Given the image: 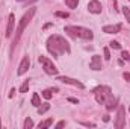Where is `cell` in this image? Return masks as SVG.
I'll return each instance as SVG.
<instances>
[{
    "label": "cell",
    "instance_id": "8992f818",
    "mask_svg": "<svg viewBox=\"0 0 130 129\" xmlns=\"http://www.w3.org/2000/svg\"><path fill=\"white\" fill-rule=\"evenodd\" d=\"M58 81H59V82H62V84H68V85L77 87V88H80V90H83V88H85V85H83L80 81L73 79V78H68V76H58Z\"/></svg>",
    "mask_w": 130,
    "mask_h": 129
},
{
    "label": "cell",
    "instance_id": "2e32d148",
    "mask_svg": "<svg viewBox=\"0 0 130 129\" xmlns=\"http://www.w3.org/2000/svg\"><path fill=\"white\" fill-rule=\"evenodd\" d=\"M53 91H58V88H53V90H44V91H42V97H44L45 100H50L52 96H53Z\"/></svg>",
    "mask_w": 130,
    "mask_h": 129
},
{
    "label": "cell",
    "instance_id": "4316f807",
    "mask_svg": "<svg viewBox=\"0 0 130 129\" xmlns=\"http://www.w3.org/2000/svg\"><path fill=\"white\" fill-rule=\"evenodd\" d=\"M123 76H124V79H126V81H130V73H124Z\"/></svg>",
    "mask_w": 130,
    "mask_h": 129
},
{
    "label": "cell",
    "instance_id": "d6986e66",
    "mask_svg": "<svg viewBox=\"0 0 130 129\" xmlns=\"http://www.w3.org/2000/svg\"><path fill=\"white\" fill-rule=\"evenodd\" d=\"M27 90H29V79L24 81V82L21 84V87H20V93H26Z\"/></svg>",
    "mask_w": 130,
    "mask_h": 129
},
{
    "label": "cell",
    "instance_id": "f546056e",
    "mask_svg": "<svg viewBox=\"0 0 130 129\" xmlns=\"http://www.w3.org/2000/svg\"><path fill=\"white\" fill-rule=\"evenodd\" d=\"M0 128H2V123H0Z\"/></svg>",
    "mask_w": 130,
    "mask_h": 129
},
{
    "label": "cell",
    "instance_id": "83f0119b",
    "mask_svg": "<svg viewBox=\"0 0 130 129\" xmlns=\"http://www.w3.org/2000/svg\"><path fill=\"white\" fill-rule=\"evenodd\" d=\"M68 100H70V102H73V103H79V100H77V99H73V97H70Z\"/></svg>",
    "mask_w": 130,
    "mask_h": 129
},
{
    "label": "cell",
    "instance_id": "9c48e42d",
    "mask_svg": "<svg viewBox=\"0 0 130 129\" xmlns=\"http://www.w3.org/2000/svg\"><path fill=\"white\" fill-rule=\"evenodd\" d=\"M124 120H126V117H124V106L121 105V106L118 108V117H117V122H115V128L121 129L124 125H126Z\"/></svg>",
    "mask_w": 130,
    "mask_h": 129
},
{
    "label": "cell",
    "instance_id": "5bb4252c",
    "mask_svg": "<svg viewBox=\"0 0 130 129\" xmlns=\"http://www.w3.org/2000/svg\"><path fill=\"white\" fill-rule=\"evenodd\" d=\"M52 125H53V119H47V120L41 122V123L38 125V128L39 129H45V128H50Z\"/></svg>",
    "mask_w": 130,
    "mask_h": 129
},
{
    "label": "cell",
    "instance_id": "ba28073f",
    "mask_svg": "<svg viewBox=\"0 0 130 129\" xmlns=\"http://www.w3.org/2000/svg\"><path fill=\"white\" fill-rule=\"evenodd\" d=\"M89 68H92V70H101L103 68V64H101V56H98V55H94L92 58H91V61H89Z\"/></svg>",
    "mask_w": 130,
    "mask_h": 129
},
{
    "label": "cell",
    "instance_id": "ffe728a7",
    "mask_svg": "<svg viewBox=\"0 0 130 129\" xmlns=\"http://www.w3.org/2000/svg\"><path fill=\"white\" fill-rule=\"evenodd\" d=\"M23 128H24V129H30V128H33L32 119H26V120H24V125H23Z\"/></svg>",
    "mask_w": 130,
    "mask_h": 129
},
{
    "label": "cell",
    "instance_id": "3957f363",
    "mask_svg": "<svg viewBox=\"0 0 130 129\" xmlns=\"http://www.w3.org/2000/svg\"><path fill=\"white\" fill-rule=\"evenodd\" d=\"M64 31L70 36L76 38V40H83V41H91L94 38V33L91 29L83 28V26H65Z\"/></svg>",
    "mask_w": 130,
    "mask_h": 129
},
{
    "label": "cell",
    "instance_id": "7c38bea8",
    "mask_svg": "<svg viewBox=\"0 0 130 129\" xmlns=\"http://www.w3.org/2000/svg\"><path fill=\"white\" fill-rule=\"evenodd\" d=\"M121 31V24L117 23V24H110V26H104L103 28V32L106 33H118Z\"/></svg>",
    "mask_w": 130,
    "mask_h": 129
},
{
    "label": "cell",
    "instance_id": "ac0fdd59",
    "mask_svg": "<svg viewBox=\"0 0 130 129\" xmlns=\"http://www.w3.org/2000/svg\"><path fill=\"white\" fill-rule=\"evenodd\" d=\"M123 14L126 17V20L130 23V6H123Z\"/></svg>",
    "mask_w": 130,
    "mask_h": 129
},
{
    "label": "cell",
    "instance_id": "d4e9b609",
    "mask_svg": "<svg viewBox=\"0 0 130 129\" xmlns=\"http://www.w3.org/2000/svg\"><path fill=\"white\" fill-rule=\"evenodd\" d=\"M80 125L88 126V128H95V125H94V123H88V122H83V123H80Z\"/></svg>",
    "mask_w": 130,
    "mask_h": 129
},
{
    "label": "cell",
    "instance_id": "484cf974",
    "mask_svg": "<svg viewBox=\"0 0 130 129\" xmlns=\"http://www.w3.org/2000/svg\"><path fill=\"white\" fill-rule=\"evenodd\" d=\"M64 126H65V122H59V123H58V125H56L55 128H58V129H59V128H64Z\"/></svg>",
    "mask_w": 130,
    "mask_h": 129
},
{
    "label": "cell",
    "instance_id": "7a4b0ae2",
    "mask_svg": "<svg viewBox=\"0 0 130 129\" xmlns=\"http://www.w3.org/2000/svg\"><path fill=\"white\" fill-rule=\"evenodd\" d=\"M94 96H95V100H97L100 105H104L107 111H112L117 108V97L112 94V90L106 85H101V87H97L94 90Z\"/></svg>",
    "mask_w": 130,
    "mask_h": 129
},
{
    "label": "cell",
    "instance_id": "e0dca14e",
    "mask_svg": "<svg viewBox=\"0 0 130 129\" xmlns=\"http://www.w3.org/2000/svg\"><path fill=\"white\" fill-rule=\"evenodd\" d=\"M65 5L68 8H71V9H76L77 5H79V0H65Z\"/></svg>",
    "mask_w": 130,
    "mask_h": 129
},
{
    "label": "cell",
    "instance_id": "7402d4cb",
    "mask_svg": "<svg viewBox=\"0 0 130 129\" xmlns=\"http://www.w3.org/2000/svg\"><path fill=\"white\" fill-rule=\"evenodd\" d=\"M55 15H56V17H61V18H68V17H70L68 12H61V11H58Z\"/></svg>",
    "mask_w": 130,
    "mask_h": 129
},
{
    "label": "cell",
    "instance_id": "5b68a950",
    "mask_svg": "<svg viewBox=\"0 0 130 129\" xmlns=\"http://www.w3.org/2000/svg\"><path fill=\"white\" fill-rule=\"evenodd\" d=\"M38 62L41 64V67L44 68V71L47 73V74H50V76H53V74H58V67L53 64V61L52 59H48V58H45V56H38Z\"/></svg>",
    "mask_w": 130,
    "mask_h": 129
},
{
    "label": "cell",
    "instance_id": "cb8c5ba5",
    "mask_svg": "<svg viewBox=\"0 0 130 129\" xmlns=\"http://www.w3.org/2000/svg\"><path fill=\"white\" fill-rule=\"evenodd\" d=\"M103 52H104V59H106V61H109V59H110V53H109V49L106 47Z\"/></svg>",
    "mask_w": 130,
    "mask_h": 129
},
{
    "label": "cell",
    "instance_id": "6da1fadb",
    "mask_svg": "<svg viewBox=\"0 0 130 129\" xmlns=\"http://www.w3.org/2000/svg\"><path fill=\"white\" fill-rule=\"evenodd\" d=\"M47 50L53 58H58L64 53H70V43L61 35H52L47 40Z\"/></svg>",
    "mask_w": 130,
    "mask_h": 129
},
{
    "label": "cell",
    "instance_id": "277c9868",
    "mask_svg": "<svg viewBox=\"0 0 130 129\" xmlns=\"http://www.w3.org/2000/svg\"><path fill=\"white\" fill-rule=\"evenodd\" d=\"M36 14V8L32 6V8H29V11H26L24 12V15L21 17V20H20V23H18V28H17V32H15V38H14V41H12V49L15 47V44L18 43V40H20V36H21V33L24 32V29H26V26L30 23V20L33 18V15Z\"/></svg>",
    "mask_w": 130,
    "mask_h": 129
},
{
    "label": "cell",
    "instance_id": "8fae6325",
    "mask_svg": "<svg viewBox=\"0 0 130 129\" xmlns=\"http://www.w3.org/2000/svg\"><path fill=\"white\" fill-rule=\"evenodd\" d=\"M88 11L91 14H100L101 12V3L98 0H91L88 3Z\"/></svg>",
    "mask_w": 130,
    "mask_h": 129
},
{
    "label": "cell",
    "instance_id": "44dd1931",
    "mask_svg": "<svg viewBox=\"0 0 130 129\" xmlns=\"http://www.w3.org/2000/svg\"><path fill=\"white\" fill-rule=\"evenodd\" d=\"M109 46H110V49H121V44L118 41H110Z\"/></svg>",
    "mask_w": 130,
    "mask_h": 129
},
{
    "label": "cell",
    "instance_id": "f1b7e54d",
    "mask_svg": "<svg viewBox=\"0 0 130 129\" xmlns=\"http://www.w3.org/2000/svg\"><path fill=\"white\" fill-rule=\"evenodd\" d=\"M33 2H36V0H29V3H33Z\"/></svg>",
    "mask_w": 130,
    "mask_h": 129
},
{
    "label": "cell",
    "instance_id": "52a82bcc",
    "mask_svg": "<svg viewBox=\"0 0 130 129\" xmlns=\"http://www.w3.org/2000/svg\"><path fill=\"white\" fill-rule=\"evenodd\" d=\"M29 67H30V58L29 56H24L23 59H21V62L18 65V70H17V74L18 76H21V74H24L27 70H29Z\"/></svg>",
    "mask_w": 130,
    "mask_h": 129
},
{
    "label": "cell",
    "instance_id": "30bf717a",
    "mask_svg": "<svg viewBox=\"0 0 130 129\" xmlns=\"http://www.w3.org/2000/svg\"><path fill=\"white\" fill-rule=\"evenodd\" d=\"M14 24H15V15L11 14L9 18H8V26H6V32H5V36L6 38H11V35L14 32Z\"/></svg>",
    "mask_w": 130,
    "mask_h": 129
},
{
    "label": "cell",
    "instance_id": "603a6c76",
    "mask_svg": "<svg viewBox=\"0 0 130 129\" xmlns=\"http://www.w3.org/2000/svg\"><path fill=\"white\" fill-rule=\"evenodd\" d=\"M121 58L126 59V61H130V53L127 50H123V52H121Z\"/></svg>",
    "mask_w": 130,
    "mask_h": 129
},
{
    "label": "cell",
    "instance_id": "4fadbf2b",
    "mask_svg": "<svg viewBox=\"0 0 130 129\" xmlns=\"http://www.w3.org/2000/svg\"><path fill=\"white\" fill-rule=\"evenodd\" d=\"M48 109H50V105H48L47 102H45V103H41V106H38V114L42 115V114H45Z\"/></svg>",
    "mask_w": 130,
    "mask_h": 129
},
{
    "label": "cell",
    "instance_id": "9a60e30c",
    "mask_svg": "<svg viewBox=\"0 0 130 129\" xmlns=\"http://www.w3.org/2000/svg\"><path fill=\"white\" fill-rule=\"evenodd\" d=\"M32 105L35 106V108L41 106V99H39V94H38V93H33V96H32Z\"/></svg>",
    "mask_w": 130,
    "mask_h": 129
}]
</instances>
